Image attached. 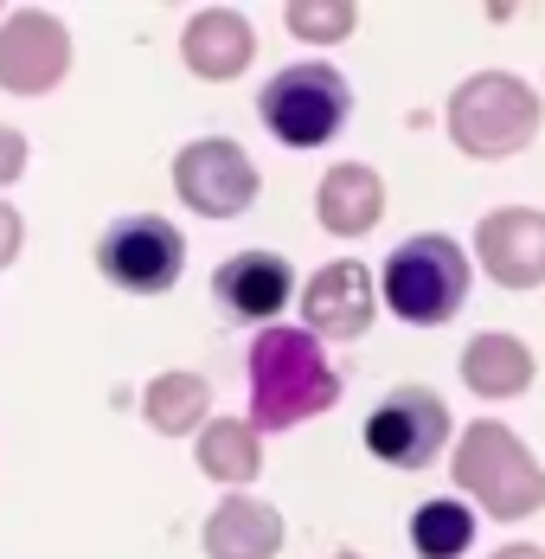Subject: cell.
<instances>
[{
  "mask_svg": "<svg viewBox=\"0 0 545 559\" xmlns=\"http://www.w3.org/2000/svg\"><path fill=\"white\" fill-rule=\"evenodd\" d=\"M244 367H251V425L257 431H295V425L322 418L327 405H340V373L308 329H289V322L257 329Z\"/></svg>",
  "mask_w": 545,
  "mask_h": 559,
  "instance_id": "6da1fadb",
  "label": "cell"
},
{
  "mask_svg": "<svg viewBox=\"0 0 545 559\" xmlns=\"http://www.w3.org/2000/svg\"><path fill=\"white\" fill-rule=\"evenodd\" d=\"M449 476L462 489V502L494 514V521H533L545 508V469L540 456L513 438V425L475 418L462 425V438L449 450Z\"/></svg>",
  "mask_w": 545,
  "mask_h": 559,
  "instance_id": "7a4b0ae2",
  "label": "cell"
},
{
  "mask_svg": "<svg viewBox=\"0 0 545 559\" xmlns=\"http://www.w3.org/2000/svg\"><path fill=\"white\" fill-rule=\"evenodd\" d=\"M540 91L513 71H475L449 91V110H443V129L456 142V155L469 162H507L520 148H533L540 135Z\"/></svg>",
  "mask_w": 545,
  "mask_h": 559,
  "instance_id": "3957f363",
  "label": "cell"
},
{
  "mask_svg": "<svg viewBox=\"0 0 545 559\" xmlns=\"http://www.w3.org/2000/svg\"><path fill=\"white\" fill-rule=\"evenodd\" d=\"M469 283H475V258L449 231H417L379 264L385 309L398 322H411V329H436V322L462 316Z\"/></svg>",
  "mask_w": 545,
  "mask_h": 559,
  "instance_id": "277c9868",
  "label": "cell"
},
{
  "mask_svg": "<svg viewBox=\"0 0 545 559\" xmlns=\"http://www.w3.org/2000/svg\"><path fill=\"white\" fill-rule=\"evenodd\" d=\"M257 116L282 148H327L353 122V84L340 78V64L295 58L257 91Z\"/></svg>",
  "mask_w": 545,
  "mask_h": 559,
  "instance_id": "5b68a950",
  "label": "cell"
},
{
  "mask_svg": "<svg viewBox=\"0 0 545 559\" xmlns=\"http://www.w3.org/2000/svg\"><path fill=\"white\" fill-rule=\"evenodd\" d=\"M97 271L122 296H167L186 271V231L161 213H122L97 238Z\"/></svg>",
  "mask_w": 545,
  "mask_h": 559,
  "instance_id": "8992f818",
  "label": "cell"
},
{
  "mask_svg": "<svg viewBox=\"0 0 545 559\" xmlns=\"http://www.w3.org/2000/svg\"><path fill=\"white\" fill-rule=\"evenodd\" d=\"M173 193L199 219H238V213L257 206L264 174L231 135H199V142H186L173 155Z\"/></svg>",
  "mask_w": 545,
  "mask_h": 559,
  "instance_id": "52a82bcc",
  "label": "cell"
},
{
  "mask_svg": "<svg viewBox=\"0 0 545 559\" xmlns=\"http://www.w3.org/2000/svg\"><path fill=\"white\" fill-rule=\"evenodd\" d=\"M449 431H456V418H449L443 392L431 386H391L366 412V450L385 469H431L449 444Z\"/></svg>",
  "mask_w": 545,
  "mask_h": 559,
  "instance_id": "ba28073f",
  "label": "cell"
},
{
  "mask_svg": "<svg viewBox=\"0 0 545 559\" xmlns=\"http://www.w3.org/2000/svg\"><path fill=\"white\" fill-rule=\"evenodd\" d=\"M71 78V26L46 7H7L0 20V91L46 97Z\"/></svg>",
  "mask_w": 545,
  "mask_h": 559,
  "instance_id": "9c48e42d",
  "label": "cell"
},
{
  "mask_svg": "<svg viewBox=\"0 0 545 559\" xmlns=\"http://www.w3.org/2000/svg\"><path fill=\"white\" fill-rule=\"evenodd\" d=\"M373 309H379V289H373V271L360 258L322 264L302 289V329L315 341H360L373 329Z\"/></svg>",
  "mask_w": 545,
  "mask_h": 559,
  "instance_id": "30bf717a",
  "label": "cell"
},
{
  "mask_svg": "<svg viewBox=\"0 0 545 559\" xmlns=\"http://www.w3.org/2000/svg\"><path fill=\"white\" fill-rule=\"evenodd\" d=\"M475 264L500 289H540L545 283V213L540 206H494L475 225Z\"/></svg>",
  "mask_w": 545,
  "mask_h": 559,
  "instance_id": "8fae6325",
  "label": "cell"
},
{
  "mask_svg": "<svg viewBox=\"0 0 545 559\" xmlns=\"http://www.w3.org/2000/svg\"><path fill=\"white\" fill-rule=\"evenodd\" d=\"M289 258L282 251H231V258H218L213 271V302L218 316H231V322H270L289 309Z\"/></svg>",
  "mask_w": 545,
  "mask_h": 559,
  "instance_id": "7c38bea8",
  "label": "cell"
},
{
  "mask_svg": "<svg viewBox=\"0 0 545 559\" xmlns=\"http://www.w3.org/2000/svg\"><path fill=\"white\" fill-rule=\"evenodd\" d=\"M257 58V26L238 13V7H199L180 33V64L206 84H231L244 78Z\"/></svg>",
  "mask_w": 545,
  "mask_h": 559,
  "instance_id": "4fadbf2b",
  "label": "cell"
},
{
  "mask_svg": "<svg viewBox=\"0 0 545 559\" xmlns=\"http://www.w3.org/2000/svg\"><path fill=\"white\" fill-rule=\"evenodd\" d=\"M385 219V180L373 162H334L315 187V225L334 238H366Z\"/></svg>",
  "mask_w": 545,
  "mask_h": 559,
  "instance_id": "5bb4252c",
  "label": "cell"
},
{
  "mask_svg": "<svg viewBox=\"0 0 545 559\" xmlns=\"http://www.w3.org/2000/svg\"><path fill=\"white\" fill-rule=\"evenodd\" d=\"M199 547L206 559H276L282 554V514L264 496H225L199 527Z\"/></svg>",
  "mask_w": 545,
  "mask_h": 559,
  "instance_id": "9a60e30c",
  "label": "cell"
},
{
  "mask_svg": "<svg viewBox=\"0 0 545 559\" xmlns=\"http://www.w3.org/2000/svg\"><path fill=\"white\" fill-rule=\"evenodd\" d=\"M533 373H540V360H533V347L520 335H507V329H488V335H475L462 347V386L475 392V399H520V392L533 386Z\"/></svg>",
  "mask_w": 545,
  "mask_h": 559,
  "instance_id": "2e32d148",
  "label": "cell"
},
{
  "mask_svg": "<svg viewBox=\"0 0 545 559\" xmlns=\"http://www.w3.org/2000/svg\"><path fill=\"white\" fill-rule=\"evenodd\" d=\"M199 476H213L218 489H244V483H257L264 476V431L251 425V418H206L199 425Z\"/></svg>",
  "mask_w": 545,
  "mask_h": 559,
  "instance_id": "e0dca14e",
  "label": "cell"
},
{
  "mask_svg": "<svg viewBox=\"0 0 545 559\" xmlns=\"http://www.w3.org/2000/svg\"><path fill=\"white\" fill-rule=\"evenodd\" d=\"M206 412H213V380L193 373V367H161V373L148 380V392H142V418H148L161 438L199 431Z\"/></svg>",
  "mask_w": 545,
  "mask_h": 559,
  "instance_id": "ac0fdd59",
  "label": "cell"
},
{
  "mask_svg": "<svg viewBox=\"0 0 545 559\" xmlns=\"http://www.w3.org/2000/svg\"><path fill=\"white\" fill-rule=\"evenodd\" d=\"M411 547L417 559H462L475 547V508L462 496H436L411 514Z\"/></svg>",
  "mask_w": 545,
  "mask_h": 559,
  "instance_id": "d6986e66",
  "label": "cell"
},
{
  "mask_svg": "<svg viewBox=\"0 0 545 559\" xmlns=\"http://www.w3.org/2000/svg\"><path fill=\"white\" fill-rule=\"evenodd\" d=\"M282 26H289V39H302V46H340V39H353L360 7H353V0H289V7H282Z\"/></svg>",
  "mask_w": 545,
  "mask_h": 559,
  "instance_id": "ffe728a7",
  "label": "cell"
},
{
  "mask_svg": "<svg viewBox=\"0 0 545 559\" xmlns=\"http://www.w3.org/2000/svg\"><path fill=\"white\" fill-rule=\"evenodd\" d=\"M26 162H33V148H26V135L0 122V187H13V180L26 174Z\"/></svg>",
  "mask_w": 545,
  "mask_h": 559,
  "instance_id": "44dd1931",
  "label": "cell"
},
{
  "mask_svg": "<svg viewBox=\"0 0 545 559\" xmlns=\"http://www.w3.org/2000/svg\"><path fill=\"white\" fill-rule=\"evenodd\" d=\"M20 245H26V219H20V213H13V206L0 200V271H7L13 258H20Z\"/></svg>",
  "mask_w": 545,
  "mask_h": 559,
  "instance_id": "7402d4cb",
  "label": "cell"
},
{
  "mask_svg": "<svg viewBox=\"0 0 545 559\" xmlns=\"http://www.w3.org/2000/svg\"><path fill=\"white\" fill-rule=\"evenodd\" d=\"M494 559H545V547H533V540H507Z\"/></svg>",
  "mask_w": 545,
  "mask_h": 559,
  "instance_id": "603a6c76",
  "label": "cell"
},
{
  "mask_svg": "<svg viewBox=\"0 0 545 559\" xmlns=\"http://www.w3.org/2000/svg\"><path fill=\"white\" fill-rule=\"evenodd\" d=\"M334 559H366V554H334Z\"/></svg>",
  "mask_w": 545,
  "mask_h": 559,
  "instance_id": "cb8c5ba5",
  "label": "cell"
},
{
  "mask_svg": "<svg viewBox=\"0 0 545 559\" xmlns=\"http://www.w3.org/2000/svg\"><path fill=\"white\" fill-rule=\"evenodd\" d=\"M0 20H7V7H0Z\"/></svg>",
  "mask_w": 545,
  "mask_h": 559,
  "instance_id": "d4e9b609",
  "label": "cell"
}]
</instances>
